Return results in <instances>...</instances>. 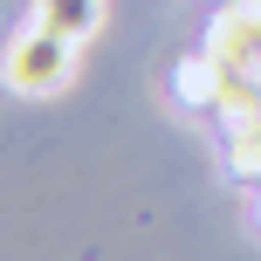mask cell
<instances>
[{"instance_id": "cell-1", "label": "cell", "mask_w": 261, "mask_h": 261, "mask_svg": "<svg viewBox=\"0 0 261 261\" xmlns=\"http://www.w3.org/2000/svg\"><path fill=\"white\" fill-rule=\"evenodd\" d=\"M7 76L21 83V90H55V83L69 76V35H62V28H48V35H28L21 48L7 55Z\"/></svg>"}]
</instances>
